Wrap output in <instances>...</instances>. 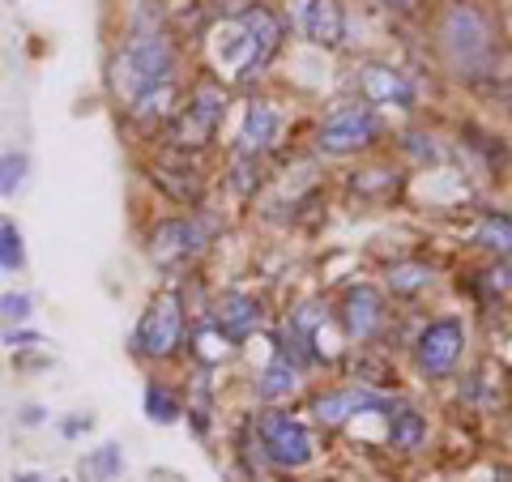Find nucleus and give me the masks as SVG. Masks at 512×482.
<instances>
[{
    "mask_svg": "<svg viewBox=\"0 0 512 482\" xmlns=\"http://www.w3.org/2000/svg\"><path fill=\"white\" fill-rule=\"evenodd\" d=\"M111 90L137 124H167L180 103V47L163 13L137 0L111 56Z\"/></svg>",
    "mask_w": 512,
    "mask_h": 482,
    "instance_id": "nucleus-1",
    "label": "nucleus"
},
{
    "mask_svg": "<svg viewBox=\"0 0 512 482\" xmlns=\"http://www.w3.org/2000/svg\"><path fill=\"white\" fill-rule=\"evenodd\" d=\"M282 43H286V18L274 13L269 5H261V0L222 13V18L205 30V39H201L210 82H218V86H252L256 77L278 60Z\"/></svg>",
    "mask_w": 512,
    "mask_h": 482,
    "instance_id": "nucleus-2",
    "label": "nucleus"
},
{
    "mask_svg": "<svg viewBox=\"0 0 512 482\" xmlns=\"http://www.w3.org/2000/svg\"><path fill=\"white\" fill-rule=\"evenodd\" d=\"M436 47L457 82H491L500 69V26L474 0H448L436 18Z\"/></svg>",
    "mask_w": 512,
    "mask_h": 482,
    "instance_id": "nucleus-3",
    "label": "nucleus"
},
{
    "mask_svg": "<svg viewBox=\"0 0 512 482\" xmlns=\"http://www.w3.org/2000/svg\"><path fill=\"white\" fill-rule=\"evenodd\" d=\"M227 120V86L210 82V77H197L188 86V94L175 103L171 120L163 124V141L171 154H201L218 141V128Z\"/></svg>",
    "mask_w": 512,
    "mask_h": 482,
    "instance_id": "nucleus-4",
    "label": "nucleus"
},
{
    "mask_svg": "<svg viewBox=\"0 0 512 482\" xmlns=\"http://www.w3.org/2000/svg\"><path fill=\"white\" fill-rule=\"evenodd\" d=\"M184 329H188V320H184L180 291H158L146 303V312H141L137 329H133V355L150 359V363L175 359L180 346H184Z\"/></svg>",
    "mask_w": 512,
    "mask_h": 482,
    "instance_id": "nucleus-5",
    "label": "nucleus"
},
{
    "mask_svg": "<svg viewBox=\"0 0 512 482\" xmlns=\"http://www.w3.org/2000/svg\"><path fill=\"white\" fill-rule=\"evenodd\" d=\"M210 239H214V222L201 210H188V214L158 218L150 227V235H146V252H150L154 265L180 269L188 261H197V256L210 248Z\"/></svg>",
    "mask_w": 512,
    "mask_h": 482,
    "instance_id": "nucleus-6",
    "label": "nucleus"
},
{
    "mask_svg": "<svg viewBox=\"0 0 512 482\" xmlns=\"http://www.w3.org/2000/svg\"><path fill=\"white\" fill-rule=\"evenodd\" d=\"M384 133V120L376 107L367 103H342L333 107L325 120L316 124V150L329 158H346V154H363L372 150Z\"/></svg>",
    "mask_w": 512,
    "mask_h": 482,
    "instance_id": "nucleus-7",
    "label": "nucleus"
},
{
    "mask_svg": "<svg viewBox=\"0 0 512 482\" xmlns=\"http://www.w3.org/2000/svg\"><path fill=\"white\" fill-rule=\"evenodd\" d=\"M466 320L461 316H436L427 320V325L419 329V337H414V367H419V376L427 380H448L457 372L461 355H466Z\"/></svg>",
    "mask_w": 512,
    "mask_h": 482,
    "instance_id": "nucleus-8",
    "label": "nucleus"
},
{
    "mask_svg": "<svg viewBox=\"0 0 512 482\" xmlns=\"http://www.w3.org/2000/svg\"><path fill=\"white\" fill-rule=\"evenodd\" d=\"M256 440H261V453L282 465V470H303L316 457V440L308 423H299L291 410H265L256 419Z\"/></svg>",
    "mask_w": 512,
    "mask_h": 482,
    "instance_id": "nucleus-9",
    "label": "nucleus"
},
{
    "mask_svg": "<svg viewBox=\"0 0 512 482\" xmlns=\"http://www.w3.org/2000/svg\"><path fill=\"white\" fill-rule=\"evenodd\" d=\"M286 18L299 30L312 47H325V52H338L350 39V18L342 0H286Z\"/></svg>",
    "mask_w": 512,
    "mask_h": 482,
    "instance_id": "nucleus-10",
    "label": "nucleus"
},
{
    "mask_svg": "<svg viewBox=\"0 0 512 482\" xmlns=\"http://www.w3.org/2000/svg\"><path fill=\"white\" fill-rule=\"evenodd\" d=\"M389 406H393V397H384L372 384H338V389L316 393L308 410L316 414V423L342 427L350 419H359V414H389Z\"/></svg>",
    "mask_w": 512,
    "mask_h": 482,
    "instance_id": "nucleus-11",
    "label": "nucleus"
},
{
    "mask_svg": "<svg viewBox=\"0 0 512 482\" xmlns=\"http://www.w3.org/2000/svg\"><path fill=\"white\" fill-rule=\"evenodd\" d=\"M355 86H359V103H367V107L410 111L419 103V86L410 82V73H402L397 64H384V60H363L355 69Z\"/></svg>",
    "mask_w": 512,
    "mask_h": 482,
    "instance_id": "nucleus-12",
    "label": "nucleus"
},
{
    "mask_svg": "<svg viewBox=\"0 0 512 482\" xmlns=\"http://www.w3.org/2000/svg\"><path fill=\"white\" fill-rule=\"evenodd\" d=\"M150 184L163 192L171 205H180V210H201V201H205V175L184 154L154 158L150 163Z\"/></svg>",
    "mask_w": 512,
    "mask_h": 482,
    "instance_id": "nucleus-13",
    "label": "nucleus"
},
{
    "mask_svg": "<svg viewBox=\"0 0 512 482\" xmlns=\"http://www.w3.org/2000/svg\"><path fill=\"white\" fill-rule=\"evenodd\" d=\"M282 133H286V116L278 111V103L252 99L244 107V124H239V137H235V154L265 158L269 150H278Z\"/></svg>",
    "mask_w": 512,
    "mask_h": 482,
    "instance_id": "nucleus-14",
    "label": "nucleus"
},
{
    "mask_svg": "<svg viewBox=\"0 0 512 482\" xmlns=\"http://www.w3.org/2000/svg\"><path fill=\"white\" fill-rule=\"evenodd\" d=\"M338 320H342V333L350 337V342H372V337L384 329V320H389V312H384V295L367 282L350 286V291L342 295Z\"/></svg>",
    "mask_w": 512,
    "mask_h": 482,
    "instance_id": "nucleus-15",
    "label": "nucleus"
},
{
    "mask_svg": "<svg viewBox=\"0 0 512 482\" xmlns=\"http://www.w3.org/2000/svg\"><path fill=\"white\" fill-rule=\"evenodd\" d=\"M210 320H214V333L222 337V342L239 346V342H248V337L261 329L265 312H261V299H256V295H248V291H227V295H218Z\"/></svg>",
    "mask_w": 512,
    "mask_h": 482,
    "instance_id": "nucleus-16",
    "label": "nucleus"
},
{
    "mask_svg": "<svg viewBox=\"0 0 512 482\" xmlns=\"http://www.w3.org/2000/svg\"><path fill=\"white\" fill-rule=\"evenodd\" d=\"M389 444L402 448V453H414V448L427 444V419L414 406H406V401H393L389 406Z\"/></svg>",
    "mask_w": 512,
    "mask_h": 482,
    "instance_id": "nucleus-17",
    "label": "nucleus"
},
{
    "mask_svg": "<svg viewBox=\"0 0 512 482\" xmlns=\"http://www.w3.org/2000/svg\"><path fill=\"white\" fill-rule=\"evenodd\" d=\"M295 389H299V367L286 355H274L265 363V372L256 376V397L269 401V406H274V401H286Z\"/></svg>",
    "mask_w": 512,
    "mask_h": 482,
    "instance_id": "nucleus-18",
    "label": "nucleus"
},
{
    "mask_svg": "<svg viewBox=\"0 0 512 482\" xmlns=\"http://www.w3.org/2000/svg\"><path fill=\"white\" fill-rule=\"evenodd\" d=\"M474 244L495 252L500 261H512V214L487 210L483 218H478V227H474Z\"/></svg>",
    "mask_w": 512,
    "mask_h": 482,
    "instance_id": "nucleus-19",
    "label": "nucleus"
},
{
    "mask_svg": "<svg viewBox=\"0 0 512 482\" xmlns=\"http://www.w3.org/2000/svg\"><path fill=\"white\" fill-rule=\"evenodd\" d=\"M141 401H146V419L158 423V427L180 423V414H184V401L175 397L163 380H150V384H146V393H141Z\"/></svg>",
    "mask_w": 512,
    "mask_h": 482,
    "instance_id": "nucleus-20",
    "label": "nucleus"
},
{
    "mask_svg": "<svg viewBox=\"0 0 512 482\" xmlns=\"http://www.w3.org/2000/svg\"><path fill=\"white\" fill-rule=\"evenodd\" d=\"M124 474V453L120 444H99L90 448L82 461V482H116Z\"/></svg>",
    "mask_w": 512,
    "mask_h": 482,
    "instance_id": "nucleus-21",
    "label": "nucleus"
},
{
    "mask_svg": "<svg viewBox=\"0 0 512 482\" xmlns=\"http://www.w3.org/2000/svg\"><path fill=\"white\" fill-rule=\"evenodd\" d=\"M0 269L5 273L26 269V239L13 218H0Z\"/></svg>",
    "mask_w": 512,
    "mask_h": 482,
    "instance_id": "nucleus-22",
    "label": "nucleus"
},
{
    "mask_svg": "<svg viewBox=\"0 0 512 482\" xmlns=\"http://www.w3.org/2000/svg\"><path fill=\"white\" fill-rule=\"evenodd\" d=\"M30 175V154L26 150H0V197H18Z\"/></svg>",
    "mask_w": 512,
    "mask_h": 482,
    "instance_id": "nucleus-23",
    "label": "nucleus"
},
{
    "mask_svg": "<svg viewBox=\"0 0 512 482\" xmlns=\"http://www.w3.org/2000/svg\"><path fill=\"white\" fill-rule=\"evenodd\" d=\"M427 282H431V269L423 261H402V265L389 269V291L393 295H419V291H427Z\"/></svg>",
    "mask_w": 512,
    "mask_h": 482,
    "instance_id": "nucleus-24",
    "label": "nucleus"
},
{
    "mask_svg": "<svg viewBox=\"0 0 512 482\" xmlns=\"http://www.w3.org/2000/svg\"><path fill=\"white\" fill-rule=\"evenodd\" d=\"M350 188L359 192V201H372V192L380 188V201H389L397 192V171L389 167H372V171H355V180H350Z\"/></svg>",
    "mask_w": 512,
    "mask_h": 482,
    "instance_id": "nucleus-25",
    "label": "nucleus"
},
{
    "mask_svg": "<svg viewBox=\"0 0 512 482\" xmlns=\"http://www.w3.org/2000/svg\"><path fill=\"white\" fill-rule=\"evenodd\" d=\"M30 312H35V299L26 291H5L0 295V325H26Z\"/></svg>",
    "mask_w": 512,
    "mask_h": 482,
    "instance_id": "nucleus-26",
    "label": "nucleus"
},
{
    "mask_svg": "<svg viewBox=\"0 0 512 482\" xmlns=\"http://www.w3.org/2000/svg\"><path fill=\"white\" fill-rule=\"evenodd\" d=\"M402 150L414 154L419 163H431V158H436V146H431L427 133H402Z\"/></svg>",
    "mask_w": 512,
    "mask_h": 482,
    "instance_id": "nucleus-27",
    "label": "nucleus"
},
{
    "mask_svg": "<svg viewBox=\"0 0 512 482\" xmlns=\"http://www.w3.org/2000/svg\"><path fill=\"white\" fill-rule=\"evenodd\" d=\"M5 346L9 350H30V346H43V333H35V329H5Z\"/></svg>",
    "mask_w": 512,
    "mask_h": 482,
    "instance_id": "nucleus-28",
    "label": "nucleus"
},
{
    "mask_svg": "<svg viewBox=\"0 0 512 482\" xmlns=\"http://www.w3.org/2000/svg\"><path fill=\"white\" fill-rule=\"evenodd\" d=\"M90 427H94V423L86 419V414H77V419H64V423H60V436H64V440H77V436H86Z\"/></svg>",
    "mask_w": 512,
    "mask_h": 482,
    "instance_id": "nucleus-29",
    "label": "nucleus"
},
{
    "mask_svg": "<svg viewBox=\"0 0 512 482\" xmlns=\"http://www.w3.org/2000/svg\"><path fill=\"white\" fill-rule=\"evenodd\" d=\"M491 286H500V291H504V295L512 299V261H504L500 269L491 273Z\"/></svg>",
    "mask_w": 512,
    "mask_h": 482,
    "instance_id": "nucleus-30",
    "label": "nucleus"
},
{
    "mask_svg": "<svg viewBox=\"0 0 512 482\" xmlns=\"http://www.w3.org/2000/svg\"><path fill=\"white\" fill-rule=\"evenodd\" d=\"M43 419H47V414H43V406H35V401H30V406H22V410H18V423H22V427H39Z\"/></svg>",
    "mask_w": 512,
    "mask_h": 482,
    "instance_id": "nucleus-31",
    "label": "nucleus"
},
{
    "mask_svg": "<svg viewBox=\"0 0 512 482\" xmlns=\"http://www.w3.org/2000/svg\"><path fill=\"white\" fill-rule=\"evenodd\" d=\"M13 482H52V478H43L35 470H22V474H13Z\"/></svg>",
    "mask_w": 512,
    "mask_h": 482,
    "instance_id": "nucleus-32",
    "label": "nucleus"
},
{
    "mask_svg": "<svg viewBox=\"0 0 512 482\" xmlns=\"http://www.w3.org/2000/svg\"><path fill=\"white\" fill-rule=\"evenodd\" d=\"M384 5H389V9H410L414 0H384Z\"/></svg>",
    "mask_w": 512,
    "mask_h": 482,
    "instance_id": "nucleus-33",
    "label": "nucleus"
},
{
    "mask_svg": "<svg viewBox=\"0 0 512 482\" xmlns=\"http://www.w3.org/2000/svg\"><path fill=\"white\" fill-rule=\"evenodd\" d=\"M504 103H508V116H512V90H508V94H504Z\"/></svg>",
    "mask_w": 512,
    "mask_h": 482,
    "instance_id": "nucleus-34",
    "label": "nucleus"
},
{
    "mask_svg": "<svg viewBox=\"0 0 512 482\" xmlns=\"http://www.w3.org/2000/svg\"><path fill=\"white\" fill-rule=\"evenodd\" d=\"M508 414H512V401H508Z\"/></svg>",
    "mask_w": 512,
    "mask_h": 482,
    "instance_id": "nucleus-35",
    "label": "nucleus"
}]
</instances>
